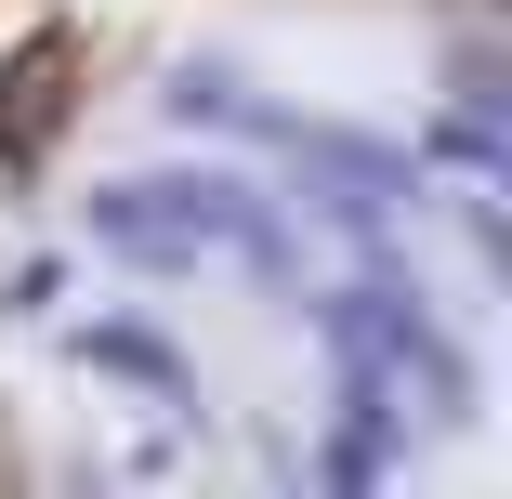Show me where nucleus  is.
Returning <instances> with one entry per match:
<instances>
[{
  "label": "nucleus",
  "mask_w": 512,
  "mask_h": 499,
  "mask_svg": "<svg viewBox=\"0 0 512 499\" xmlns=\"http://www.w3.org/2000/svg\"><path fill=\"white\" fill-rule=\"evenodd\" d=\"M66 79H79V40H66V27H40L14 66H0V171H40V158H53V132H66Z\"/></svg>",
  "instance_id": "obj_1"
}]
</instances>
